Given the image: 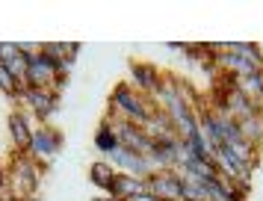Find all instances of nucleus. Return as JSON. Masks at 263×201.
Here are the masks:
<instances>
[{
    "label": "nucleus",
    "instance_id": "20e7f679",
    "mask_svg": "<svg viewBox=\"0 0 263 201\" xmlns=\"http://www.w3.org/2000/svg\"><path fill=\"white\" fill-rule=\"evenodd\" d=\"M62 148H65V136H62V130L50 127V124H39V127L33 130L30 145H27V154H30L36 163L39 160H42V163H50Z\"/></svg>",
    "mask_w": 263,
    "mask_h": 201
},
{
    "label": "nucleus",
    "instance_id": "f3484780",
    "mask_svg": "<svg viewBox=\"0 0 263 201\" xmlns=\"http://www.w3.org/2000/svg\"><path fill=\"white\" fill-rule=\"evenodd\" d=\"M109 201H130V198H109Z\"/></svg>",
    "mask_w": 263,
    "mask_h": 201
},
{
    "label": "nucleus",
    "instance_id": "9d476101",
    "mask_svg": "<svg viewBox=\"0 0 263 201\" xmlns=\"http://www.w3.org/2000/svg\"><path fill=\"white\" fill-rule=\"evenodd\" d=\"M145 192V180L142 177H133V175H116L112 180V187H109V198H136V195H142Z\"/></svg>",
    "mask_w": 263,
    "mask_h": 201
},
{
    "label": "nucleus",
    "instance_id": "f8f14e48",
    "mask_svg": "<svg viewBox=\"0 0 263 201\" xmlns=\"http://www.w3.org/2000/svg\"><path fill=\"white\" fill-rule=\"evenodd\" d=\"M237 127H239V136L249 142V145H260L263 142V116H246V118H237Z\"/></svg>",
    "mask_w": 263,
    "mask_h": 201
},
{
    "label": "nucleus",
    "instance_id": "1a4fd4ad",
    "mask_svg": "<svg viewBox=\"0 0 263 201\" xmlns=\"http://www.w3.org/2000/svg\"><path fill=\"white\" fill-rule=\"evenodd\" d=\"M6 127H9V139H12L15 151H27V145H30V139H33V124H30V118H27V113H21V109H12L9 116H6Z\"/></svg>",
    "mask_w": 263,
    "mask_h": 201
},
{
    "label": "nucleus",
    "instance_id": "ddd939ff",
    "mask_svg": "<svg viewBox=\"0 0 263 201\" xmlns=\"http://www.w3.org/2000/svg\"><path fill=\"white\" fill-rule=\"evenodd\" d=\"M222 50L237 53V57H242V59H251L254 65L263 68V50H260V45H254V42H222Z\"/></svg>",
    "mask_w": 263,
    "mask_h": 201
},
{
    "label": "nucleus",
    "instance_id": "7ed1b4c3",
    "mask_svg": "<svg viewBox=\"0 0 263 201\" xmlns=\"http://www.w3.org/2000/svg\"><path fill=\"white\" fill-rule=\"evenodd\" d=\"M6 177L12 180V187L18 189V195L27 201V198H33V192H36L39 184H42V169H39V163L27 151H15Z\"/></svg>",
    "mask_w": 263,
    "mask_h": 201
},
{
    "label": "nucleus",
    "instance_id": "39448f33",
    "mask_svg": "<svg viewBox=\"0 0 263 201\" xmlns=\"http://www.w3.org/2000/svg\"><path fill=\"white\" fill-rule=\"evenodd\" d=\"M21 104L33 113V116L42 121V124H48V118L57 113V106H60V95L50 92V89H33V86H21Z\"/></svg>",
    "mask_w": 263,
    "mask_h": 201
},
{
    "label": "nucleus",
    "instance_id": "9b49d317",
    "mask_svg": "<svg viewBox=\"0 0 263 201\" xmlns=\"http://www.w3.org/2000/svg\"><path fill=\"white\" fill-rule=\"evenodd\" d=\"M116 166L109 163V160H92L89 166V184H95L104 195H109V187H112V180H116Z\"/></svg>",
    "mask_w": 263,
    "mask_h": 201
},
{
    "label": "nucleus",
    "instance_id": "6e6552de",
    "mask_svg": "<svg viewBox=\"0 0 263 201\" xmlns=\"http://www.w3.org/2000/svg\"><path fill=\"white\" fill-rule=\"evenodd\" d=\"M107 160L116 166V172H121V175H133V177H142V180H145V177H151V175L157 172L148 157L130 151V148H121V145H119L112 154H109Z\"/></svg>",
    "mask_w": 263,
    "mask_h": 201
},
{
    "label": "nucleus",
    "instance_id": "4468645a",
    "mask_svg": "<svg viewBox=\"0 0 263 201\" xmlns=\"http://www.w3.org/2000/svg\"><path fill=\"white\" fill-rule=\"evenodd\" d=\"M95 148L104 154V157H109V154L119 148V139H116V133H112V130L104 124V121H101V124H98V130H95Z\"/></svg>",
    "mask_w": 263,
    "mask_h": 201
},
{
    "label": "nucleus",
    "instance_id": "2eb2a0df",
    "mask_svg": "<svg viewBox=\"0 0 263 201\" xmlns=\"http://www.w3.org/2000/svg\"><path fill=\"white\" fill-rule=\"evenodd\" d=\"M15 53H18V42H0V62H6Z\"/></svg>",
    "mask_w": 263,
    "mask_h": 201
},
{
    "label": "nucleus",
    "instance_id": "f257e3e1",
    "mask_svg": "<svg viewBox=\"0 0 263 201\" xmlns=\"http://www.w3.org/2000/svg\"><path fill=\"white\" fill-rule=\"evenodd\" d=\"M107 106H109V116L112 118H124V121H133V124H139V127H145L148 118L160 109L151 95L136 92L127 80L116 83V89H112V95H109Z\"/></svg>",
    "mask_w": 263,
    "mask_h": 201
},
{
    "label": "nucleus",
    "instance_id": "dca6fc26",
    "mask_svg": "<svg viewBox=\"0 0 263 201\" xmlns=\"http://www.w3.org/2000/svg\"><path fill=\"white\" fill-rule=\"evenodd\" d=\"M92 201H109V195H98V198H92Z\"/></svg>",
    "mask_w": 263,
    "mask_h": 201
},
{
    "label": "nucleus",
    "instance_id": "a211bd4d",
    "mask_svg": "<svg viewBox=\"0 0 263 201\" xmlns=\"http://www.w3.org/2000/svg\"><path fill=\"white\" fill-rule=\"evenodd\" d=\"M3 177H6V175H3V172H0V180H3Z\"/></svg>",
    "mask_w": 263,
    "mask_h": 201
},
{
    "label": "nucleus",
    "instance_id": "f03ea898",
    "mask_svg": "<svg viewBox=\"0 0 263 201\" xmlns=\"http://www.w3.org/2000/svg\"><path fill=\"white\" fill-rule=\"evenodd\" d=\"M60 74H68L62 62H57L53 57H48L45 50H39L30 57V65H27V80L24 86H33V89H50V92H57V80H60ZM60 95V92H57Z\"/></svg>",
    "mask_w": 263,
    "mask_h": 201
},
{
    "label": "nucleus",
    "instance_id": "0eeeda50",
    "mask_svg": "<svg viewBox=\"0 0 263 201\" xmlns=\"http://www.w3.org/2000/svg\"><path fill=\"white\" fill-rule=\"evenodd\" d=\"M127 83H130L136 92L151 95L154 98L160 83H163V71L157 68L154 62H142V59H133L127 65Z\"/></svg>",
    "mask_w": 263,
    "mask_h": 201
},
{
    "label": "nucleus",
    "instance_id": "423d86ee",
    "mask_svg": "<svg viewBox=\"0 0 263 201\" xmlns=\"http://www.w3.org/2000/svg\"><path fill=\"white\" fill-rule=\"evenodd\" d=\"M180 184L183 177L175 169H157L151 177H145V192L160 201H180Z\"/></svg>",
    "mask_w": 263,
    "mask_h": 201
}]
</instances>
